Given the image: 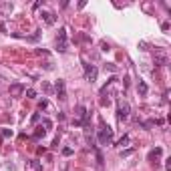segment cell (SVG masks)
I'll return each mask as SVG.
<instances>
[{
    "instance_id": "15",
    "label": "cell",
    "mask_w": 171,
    "mask_h": 171,
    "mask_svg": "<svg viewBox=\"0 0 171 171\" xmlns=\"http://www.w3.org/2000/svg\"><path fill=\"white\" fill-rule=\"evenodd\" d=\"M63 155H65V157H71L72 155V147H63Z\"/></svg>"
},
{
    "instance_id": "19",
    "label": "cell",
    "mask_w": 171,
    "mask_h": 171,
    "mask_svg": "<svg viewBox=\"0 0 171 171\" xmlns=\"http://www.w3.org/2000/svg\"><path fill=\"white\" fill-rule=\"evenodd\" d=\"M26 97H28V99H34V97H36V91H34V89H28V91H26Z\"/></svg>"
},
{
    "instance_id": "23",
    "label": "cell",
    "mask_w": 171,
    "mask_h": 171,
    "mask_svg": "<svg viewBox=\"0 0 171 171\" xmlns=\"http://www.w3.org/2000/svg\"><path fill=\"white\" fill-rule=\"evenodd\" d=\"M30 121H32V123H38V121H40V115H38V113H34L32 117H30Z\"/></svg>"
},
{
    "instance_id": "1",
    "label": "cell",
    "mask_w": 171,
    "mask_h": 171,
    "mask_svg": "<svg viewBox=\"0 0 171 171\" xmlns=\"http://www.w3.org/2000/svg\"><path fill=\"white\" fill-rule=\"evenodd\" d=\"M113 141V129L109 125H103L99 131V143L101 145H109Z\"/></svg>"
},
{
    "instance_id": "5",
    "label": "cell",
    "mask_w": 171,
    "mask_h": 171,
    "mask_svg": "<svg viewBox=\"0 0 171 171\" xmlns=\"http://www.w3.org/2000/svg\"><path fill=\"white\" fill-rule=\"evenodd\" d=\"M40 16H42V20H44V22L48 24V26H53L54 22H56V14H54V12H48V10H42V12H40Z\"/></svg>"
},
{
    "instance_id": "25",
    "label": "cell",
    "mask_w": 171,
    "mask_h": 171,
    "mask_svg": "<svg viewBox=\"0 0 171 171\" xmlns=\"http://www.w3.org/2000/svg\"><path fill=\"white\" fill-rule=\"evenodd\" d=\"M42 89H44V91H46V93H50V91H53V87L48 85V83H42Z\"/></svg>"
},
{
    "instance_id": "20",
    "label": "cell",
    "mask_w": 171,
    "mask_h": 171,
    "mask_svg": "<svg viewBox=\"0 0 171 171\" xmlns=\"http://www.w3.org/2000/svg\"><path fill=\"white\" fill-rule=\"evenodd\" d=\"M95 155H97V161H99V165H103V153L97 149V151H95Z\"/></svg>"
},
{
    "instance_id": "3",
    "label": "cell",
    "mask_w": 171,
    "mask_h": 171,
    "mask_svg": "<svg viewBox=\"0 0 171 171\" xmlns=\"http://www.w3.org/2000/svg\"><path fill=\"white\" fill-rule=\"evenodd\" d=\"M56 48H59V53H66V28L65 26L56 34Z\"/></svg>"
},
{
    "instance_id": "4",
    "label": "cell",
    "mask_w": 171,
    "mask_h": 171,
    "mask_svg": "<svg viewBox=\"0 0 171 171\" xmlns=\"http://www.w3.org/2000/svg\"><path fill=\"white\" fill-rule=\"evenodd\" d=\"M85 75H87V81L95 83V81H97L99 71H97V66H93V65H85Z\"/></svg>"
},
{
    "instance_id": "9",
    "label": "cell",
    "mask_w": 171,
    "mask_h": 171,
    "mask_svg": "<svg viewBox=\"0 0 171 171\" xmlns=\"http://www.w3.org/2000/svg\"><path fill=\"white\" fill-rule=\"evenodd\" d=\"M161 153H163V149H161V147H155L153 151H149V155H147V159H149V161H153V159L161 157Z\"/></svg>"
},
{
    "instance_id": "24",
    "label": "cell",
    "mask_w": 171,
    "mask_h": 171,
    "mask_svg": "<svg viewBox=\"0 0 171 171\" xmlns=\"http://www.w3.org/2000/svg\"><path fill=\"white\" fill-rule=\"evenodd\" d=\"M133 153V149H125V151H121V157H129Z\"/></svg>"
},
{
    "instance_id": "7",
    "label": "cell",
    "mask_w": 171,
    "mask_h": 171,
    "mask_svg": "<svg viewBox=\"0 0 171 171\" xmlns=\"http://www.w3.org/2000/svg\"><path fill=\"white\" fill-rule=\"evenodd\" d=\"M153 60H155V66H167V63H169L165 53H155V59Z\"/></svg>"
},
{
    "instance_id": "22",
    "label": "cell",
    "mask_w": 171,
    "mask_h": 171,
    "mask_svg": "<svg viewBox=\"0 0 171 171\" xmlns=\"http://www.w3.org/2000/svg\"><path fill=\"white\" fill-rule=\"evenodd\" d=\"M46 107H48V101H46V99H42V101L38 103V109H46Z\"/></svg>"
},
{
    "instance_id": "16",
    "label": "cell",
    "mask_w": 171,
    "mask_h": 171,
    "mask_svg": "<svg viewBox=\"0 0 171 171\" xmlns=\"http://www.w3.org/2000/svg\"><path fill=\"white\" fill-rule=\"evenodd\" d=\"M44 133H46V131H44V129H42V127H40L38 131L34 133V137H32V139H40V137H44Z\"/></svg>"
},
{
    "instance_id": "6",
    "label": "cell",
    "mask_w": 171,
    "mask_h": 171,
    "mask_svg": "<svg viewBox=\"0 0 171 171\" xmlns=\"http://www.w3.org/2000/svg\"><path fill=\"white\" fill-rule=\"evenodd\" d=\"M54 91H56V95H59V99L65 101L66 99V89H65V81H56V85H54Z\"/></svg>"
},
{
    "instance_id": "10",
    "label": "cell",
    "mask_w": 171,
    "mask_h": 171,
    "mask_svg": "<svg viewBox=\"0 0 171 171\" xmlns=\"http://www.w3.org/2000/svg\"><path fill=\"white\" fill-rule=\"evenodd\" d=\"M75 111H77V113H75V117L79 119V121H81V119H85V115H87V109H85L83 105H77V109H75Z\"/></svg>"
},
{
    "instance_id": "14",
    "label": "cell",
    "mask_w": 171,
    "mask_h": 171,
    "mask_svg": "<svg viewBox=\"0 0 171 171\" xmlns=\"http://www.w3.org/2000/svg\"><path fill=\"white\" fill-rule=\"evenodd\" d=\"M105 71H111V72H117L119 69H117V65H113V63H107L105 65Z\"/></svg>"
},
{
    "instance_id": "12",
    "label": "cell",
    "mask_w": 171,
    "mask_h": 171,
    "mask_svg": "<svg viewBox=\"0 0 171 171\" xmlns=\"http://www.w3.org/2000/svg\"><path fill=\"white\" fill-rule=\"evenodd\" d=\"M129 141H131V137H129V135H123V137L117 141V147H127V145H129Z\"/></svg>"
},
{
    "instance_id": "11",
    "label": "cell",
    "mask_w": 171,
    "mask_h": 171,
    "mask_svg": "<svg viewBox=\"0 0 171 171\" xmlns=\"http://www.w3.org/2000/svg\"><path fill=\"white\" fill-rule=\"evenodd\" d=\"M0 12H2V14H10V12H12V4H10V2L0 4Z\"/></svg>"
},
{
    "instance_id": "18",
    "label": "cell",
    "mask_w": 171,
    "mask_h": 171,
    "mask_svg": "<svg viewBox=\"0 0 171 171\" xmlns=\"http://www.w3.org/2000/svg\"><path fill=\"white\" fill-rule=\"evenodd\" d=\"M139 93L141 95H147V85L145 83H139Z\"/></svg>"
},
{
    "instance_id": "2",
    "label": "cell",
    "mask_w": 171,
    "mask_h": 171,
    "mask_svg": "<svg viewBox=\"0 0 171 171\" xmlns=\"http://www.w3.org/2000/svg\"><path fill=\"white\" fill-rule=\"evenodd\" d=\"M129 111H131V107H129L127 101H119L117 103V119L119 121H125L129 117Z\"/></svg>"
},
{
    "instance_id": "21",
    "label": "cell",
    "mask_w": 171,
    "mask_h": 171,
    "mask_svg": "<svg viewBox=\"0 0 171 171\" xmlns=\"http://www.w3.org/2000/svg\"><path fill=\"white\" fill-rule=\"evenodd\" d=\"M14 133H12V129H4V131H2V137H12Z\"/></svg>"
},
{
    "instance_id": "17",
    "label": "cell",
    "mask_w": 171,
    "mask_h": 171,
    "mask_svg": "<svg viewBox=\"0 0 171 171\" xmlns=\"http://www.w3.org/2000/svg\"><path fill=\"white\" fill-rule=\"evenodd\" d=\"M42 127H44V131L46 129H53V123H50L48 119H42Z\"/></svg>"
},
{
    "instance_id": "8",
    "label": "cell",
    "mask_w": 171,
    "mask_h": 171,
    "mask_svg": "<svg viewBox=\"0 0 171 171\" xmlns=\"http://www.w3.org/2000/svg\"><path fill=\"white\" fill-rule=\"evenodd\" d=\"M24 93V85L22 83H14V85H10V97H20Z\"/></svg>"
},
{
    "instance_id": "13",
    "label": "cell",
    "mask_w": 171,
    "mask_h": 171,
    "mask_svg": "<svg viewBox=\"0 0 171 171\" xmlns=\"http://www.w3.org/2000/svg\"><path fill=\"white\" fill-rule=\"evenodd\" d=\"M30 167H32L34 171H42V163H40L38 159H30Z\"/></svg>"
}]
</instances>
